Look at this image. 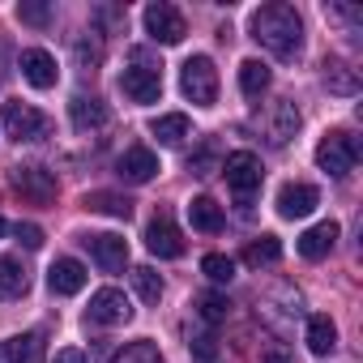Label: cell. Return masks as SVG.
Masks as SVG:
<instances>
[{
    "label": "cell",
    "mask_w": 363,
    "mask_h": 363,
    "mask_svg": "<svg viewBox=\"0 0 363 363\" xmlns=\"http://www.w3.org/2000/svg\"><path fill=\"white\" fill-rule=\"evenodd\" d=\"M248 30H252V39H257L269 56H278V60H295V56L303 52V18H299L291 5H282V0L261 5V9L248 18Z\"/></svg>",
    "instance_id": "6da1fadb"
},
{
    "label": "cell",
    "mask_w": 363,
    "mask_h": 363,
    "mask_svg": "<svg viewBox=\"0 0 363 363\" xmlns=\"http://www.w3.org/2000/svg\"><path fill=\"white\" fill-rule=\"evenodd\" d=\"M354 162H359V141H354L346 128H333V133L320 137V145H316V167H320L325 175L346 179V175L354 171Z\"/></svg>",
    "instance_id": "7a4b0ae2"
},
{
    "label": "cell",
    "mask_w": 363,
    "mask_h": 363,
    "mask_svg": "<svg viewBox=\"0 0 363 363\" xmlns=\"http://www.w3.org/2000/svg\"><path fill=\"white\" fill-rule=\"evenodd\" d=\"M179 90L184 99H193L197 107H214L218 103V69L210 56H189L179 69Z\"/></svg>",
    "instance_id": "3957f363"
},
{
    "label": "cell",
    "mask_w": 363,
    "mask_h": 363,
    "mask_svg": "<svg viewBox=\"0 0 363 363\" xmlns=\"http://www.w3.org/2000/svg\"><path fill=\"white\" fill-rule=\"evenodd\" d=\"M0 124H5V133L22 145V141H43V137H52V120L39 111V107H30V103H5L0 107Z\"/></svg>",
    "instance_id": "277c9868"
},
{
    "label": "cell",
    "mask_w": 363,
    "mask_h": 363,
    "mask_svg": "<svg viewBox=\"0 0 363 363\" xmlns=\"http://www.w3.org/2000/svg\"><path fill=\"white\" fill-rule=\"evenodd\" d=\"M223 175H227V184H231V193L240 197V206L248 210V201H252V193L261 189V158L257 154H248V150H235V154H227L223 158V167H218Z\"/></svg>",
    "instance_id": "5b68a950"
},
{
    "label": "cell",
    "mask_w": 363,
    "mask_h": 363,
    "mask_svg": "<svg viewBox=\"0 0 363 363\" xmlns=\"http://www.w3.org/2000/svg\"><path fill=\"white\" fill-rule=\"evenodd\" d=\"M13 189L30 206H52L56 201V171H48L43 162H18L13 167Z\"/></svg>",
    "instance_id": "8992f818"
},
{
    "label": "cell",
    "mask_w": 363,
    "mask_h": 363,
    "mask_svg": "<svg viewBox=\"0 0 363 363\" xmlns=\"http://www.w3.org/2000/svg\"><path fill=\"white\" fill-rule=\"evenodd\" d=\"M141 22H145V35L154 39V43H179L189 35V22H184V13H179L175 5H167V0H154V5H145V13H141Z\"/></svg>",
    "instance_id": "52a82bcc"
},
{
    "label": "cell",
    "mask_w": 363,
    "mask_h": 363,
    "mask_svg": "<svg viewBox=\"0 0 363 363\" xmlns=\"http://www.w3.org/2000/svg\"><path fill=\"white\" fill-rule=\"evenodd\" d=\"M120 90H124V99H133V103H158V99H162V69L137 60V65H128V69L120 73Z\"/></svg>",
    "instance_id": "ba28073f"
},
{
    "label": "cell",
    "mask_w": 363,
    "mask_h": 363,
    "mask_svg": "<svg viewBox=\"0 0 363 363\" xmlns=\"http://www.w3.org/2000/svg\"><path fill=\"white\" fill-rule=\"evenodd\" d=\"M145 248L162 261H175V257H184V235H179V227L171 223V214H154L145 223Z\"/></svg>",
    "instance_id": "9c48e42d"
},
{
    "label": "cell",
    "mask_w": 363,
    "mask_h": 363,
    "mask_svg": "<svg viewBox=\"0 0 363 363\" xmlns=\"http://www.w3.org/2000/svg\"><path fill=\"white\" fill-rule=\"evenodd\" d=\"M86 316H90L94 325H124V320L133 316V303H128V295H124V291L103 286V291H94V295H90Z\"/></svg>",
    "instance_id": "30bf717a"
},
{
    "label": "cell",
    "mask_w": 363,
    "mask_h": 363,
    "mask_svg": "<svg viewBox=\"0 0 363 363\" xmlns=\"http://www.w3.org/2000/svg\"><path fill=\"white\" fill-rule=\"evenodd\" d=\"M158 171H162V167H158V154L145 150V145H128V150L116 158V175L128 179V184H150Z\"/></svg>",
    "instance_id": "8fae6325"
},
{
    "label": "cell",
    "mask_w": 363,
    "mask_h": 363,
    "mask_svg": "<svg viewBox=\"0 0 363 363\" xmlns=\"http://www.w3.org/2000/svg\"><path fill=\"white\" fill-rule=\"evenodd\" d=\"M82 244L90 248V257H94V261H99V269H107V274L124 269V261H128V240H124V235H116V231L86 235Z\"/></svg>",
    "instance_id": "7c38bea8"
},
{
    "label": "cell",
    "mask_w": 363,
    "mask_h": 363,
    "mask_svg": "<svg viewBox=\"0 0 363 363\" xmlns=\"http://www.w3.org/2000/svg\"><path fill=\"white\" fill-rule=\"evenodd\" d=\"M18 69H22V77H26L35 90H52V86H56V77H60L56 56H52V52H43V48H26V52L18 56Z\"/></svg>",
    "instance_id": "4fadbf2b"
},
{
    "label": "cell",
    "mask_w": 363,
    "mask_h": 363,
    "mask_svg": "<svg viewBox=\"0 0 363 363\" xmlns=\"http://www.w3.org/2000/svg\"><path fill=\"white\" fill-rule=\"evenodd\" d=\"M295 133H299V107H295L291 99L269 103V116H265V137H269V145H286Z\"/></svg>",
    "instance_id": "5bb4252c"
},
{
    "label": "cell",
    "mask_w": 363,
    "mask_h": 363,
    "mask_svg": "<svg viewBox=\"0 0 363 363\" xmlns=\"http://www.w3.org/2000/svg\"><path fill=\"white\" fill-rule=\"evenodd\" d=\"M86 282H90V274H86V265L73 261V257H60V261H52V269H48L52 295H77V291H86Z\"/></svg>",
    "instance_id": "9a60e30c"
},
{
    "label": "cell",
    "mask_w": 363,
    "mask_h": 363,
    "mask_svg": "<svg viewBox=\"0 0 363 363\" xmlns=\"http://www.w3.org/2000/svg\"><path fill=\"white\" fill-rule=\"evenodd\" d=\"M320 206V193L312 184H282L278 189V214L282 218H308Z\"/></svg>",
    "instance_id": "2e32d148"
},
{
    "label": "cell",
    "mask_w": 363,
    "mask_h": 363,
    "mask_svg": "<svg viewBox=\"0 0 363 363\" xmlns=\"http://www.w3.org/2000/svg\"><path fill=\"white\" fill-rule=\"evenodd\" d=\"M43 333H13L0 342V363H43Z\"/></svg>",
    "instance_id": "e0dca14e"
},
{
    "label": "cell",
    "mask_w": 363,
    "mask_h": 363,
    "mask_svg": "<svg viewBox=\"0 0 363 363\" xmlns=\"http://www.w3.org/2000/svg\"><path fill=\"white\" fill-rule=\"evenodd\" d=\"M333 244H337V223L325 218V223H316V227H308V231L299 235V257H303V261H320V257L333 252Z\"/></svg>",
    "instance_id": "ac0fdd59"
},
{
    "label": "cell",
    "mask_w": 363,
    "mask_h": 363,
    "mask_svg": "<svg viewBox=\"0 0 363 363\" xmlns=\"http://www.w3.org/2000/svg\"><path fill=\"white\" fill-rule=\"evenodd\" d=\"M69 120H73V128H77V133H94V128H103L111 116H107V103H103V99L73 94V103H69Z\"/></svg>",
    "instance_id": "d6986e66"
},
{
    "label": "cell",
    "mask_w": 363,
    "mask_h": 363,
    "mask_svg": "<svg viewBox=\"0 0 363 363\" xmlns=\"http://www.w3.org/2000/svg\"><path fill=\"white\" fill-rule=\"evenodd\" d=\"M30 291V278L18 257H0V299H22Z\"/></svg>",
    "instance_id": "ffe728a7"
},
{
    "label": "cell",
    "mask_w": 363,
    "mask_h": 363,
    "mask_svg": "<svg viewBox=\"0 0 363 363\" xmlns=\"http://www.w3.org/2000/svg\"><path fill=\"white\" fill-rule=\"evenodd\" d=\"M150 133H154L162 145H179V141L193 133V124H189L184 111H171V116H154V120H150Z\"/></svg>",
    "instance_id": "44dd1931"
},
{
    "label": "cell",
    "mask_w": 363,
    "mask_h": 363,
    "mask_svg": "<svg viewBox=\"0 0 363 363\" xmlns=\"http://www.w3.org/2000/svg\"><path fill=\"white\" fill-rule=\"evenodd\" d=\"M189 218H193V227L197 231H206V235H218L223 231V206L218 201H210V197H193L189 201Z\"/></svg>",
    "instance_id": "7402d4cb"
},
{
    "label": "cell",
    "mask_w": 363,
    "mask_h": 363,
    "mask_svg": "<svg viewBox=\"0 0 363 363\" xmlns=\"http://www.w3.org/2000/svg\"><path fill=\"white\" fill-rule=\"evenodd\" d=\"M303 342L312 354H329L337 346V325L329 316H308V329H303Z\"/></svg>",
    "instance_id": "603a6c76"
},
{
    "label": "cell",
    "mask_w": 363,
    "mask_h": 363,
    "mask_svg": "<svg viewBox=\"0 0 363 363\" xmlns=\"http://www.w3.org/2000/svg\"><path fill=\"white\" fill-rule=\"evenodd\" d=\"M325 86H329V94H342V99H354L359 94V77L342 60H325Z\"/></svg>",
    "instance_id": "cb8c5ba5"
},
{
    "label": "cell",
    "mask_w": 363,
    "mask_h": 363,
    "mask_svg": "<svg viewBox=\"0 0 363 363\" xmlns=\"http://www.w3.org/2000/svg\"><path fill=\"white\" fill-rule=\"evenodd\" d=\"M269 82H274L269 65H261V60H244V65H240V90H244L248 99H261V94L269 90Z\"/></svg>",
    "instance_id": "d4e9b609"
},
{
    "label": "cell",
    "mask_w": 363,
    "mask_h": 363,
    "mask_svg": "<svg viewBox=\"0 0 363 363\" xmlns=\"http://www.w3.org/2000/svg\"><path fill=\"white\" fill-rule=\"evenodd\" d=\"M282 261V244H278V235H261V240H252L248 248H244V265H252V269H261V265H278Z\"/></svg>",
    "instance_id": "484cf974"
},
{
    "label": "cell",
    "mask_w": 363,
    "mask_h": 363,
    "mask_svg": "<svg viewBox=\"0 0 363 363\" xmlns=\"http://www.w3.org/2000/svg\"><path fill=\"white\" fill-rule=\"evenodd\" d=\"M325 18L333 26H342L346 39H359L363 35V9L359 5H325Z\"/></svg>",
    "instance_id": "4316f807"
},
{
    "label": "cell",
    "mask_w": 363,
    "mask_h": 363,
    "mask_svg": "<svg viewBox=\"0 0 363 363\" xmlns=\"http://www.w3.org/2000/svg\"><path fill=\"white\" fill-rule=\"evenodd\" d=\"M82 206L94 210V214H111V218H128L133 214V201L128 197H116V193H86Z\"/></svg>",
    "instance_id": "83f0119b"
},
{
    "label": "cell",
    "mask_w": 363,
    "mask_h": 363,
    "mask_svg": "<svg viewBox=\"0 0 363 363\" xmlns=\"http://www.w3.org/2000/svg\"><path fill=\"white\" fill-rule=\"evenodd\" d=\"M133 286H137V295H141L145 303H158V299H162V278H158L150 265H137V269H133Z\"/></svg>",
    "instance_id": "f1b7e54d"
},
{
    "label": "cell",
    "mask_w": 363,
    "mask_h": 363,
    "mask_svg": "<svg viewBox=\"0 0 363 363\" xmlns=\"http://www.w3.org/2000/svg\"><path fill=\"white\" fill-rule=\"evenodd\" d=\"M201 274H206L210 282H231V278H235V261L223 257V252H210V257H201Z\"/></svg>",
    "instance_id": "f546056e"
},
{
    "label": "cell",
    "mask_w": 363,
    "mask_h": 363,
    "mask_svg": "<svg viewBox=\"0 0 363 363\" xmlns=\"http://www.w3.org/2000/svg\"><path fill=\"white\" fill-rule=\"evenodd\" d=\"M111 363H162V354H158V346H150V342H128L124 350H116Z\"/></svg>",
    "instance_id": "4dcf8cb0"
},
{
    "label": "cell",
    "mask_w": 363,
    "mask_h": 363,
    "mask_svg": "<svg viewBox=\"0 0 363 363\" xmlns=\"http://www.w3.org/2000/svg\"><path fill=\"white\" fill-rule=\"evenodd\" d=\"M197 308H201V316H206L210 325H223V320H227V312H231L227 295H218V291H206V295L197 299Z\"/></svg>",
    "instance_id": "1f68e13d"
},
{
    "label": "cell",
    "mask_w": 363,
    "mask_h": 363,
    "mask_svg": "<svg viewBox=\"0 0 363 363\" xmlns=\"http://www.w3.org/2000/svg\"><path fill=\"white\" fill-rule=\"evenodd\" d=\"M18 18L26 22V26H52V5H43V0H22L18 5Z\"/></svg>",
    "instance_id": "d6a6232c"
},
{
    "label": "cell",
    "mask_w": 363,
    "mask_h": 363,
    "mask_svg": "<svg viewBox=\"0 0 363 363\" xmlns=\"http://www.w3.org/2000/svg\"><path fill=\"white\" fill-rule=\"evenodd\" d=\"M189 171H197V175H214V171H218V154H214V145L197 150V154L189 158Z\"/></svg>",
    "instance_id": "836d02e7"
},
{
    "label": "cell",
    "mask_w": 363,
    "mask_h": 363,
    "mask_svg": "<svg viewBox=\"0 0 363 363\" xmlns=\"http://www.w3.org/2000/svg\"><path fill=\"white\" fill-rule=\"evenodd\" d=\"M13 235H18L26 248H43V227H35V223H18Z\"/></svg>",
    "instance_id": "e575fe53"
},
{
    "label": "cell",
    "mask_w": 363,
    "mask_h": 363,
    "mask_svg": "<svg viewBox=\"0 0 363 363\" xmlns=\"http://www.w3.org/2000/svg\"><path fill=\"white\" fill-rule=\"evenodd\" d=\"M193 354H197V363H214V359H218L214 337H210V333H206V337H193Z\"/></svg>",
    "instance_id": "d590c367"
},
{
    "label": "cell",
    "mask_w": 363,
    "mask_h": 363,
    "mask_svg": "<svg viewBox=\"0 0 363 363\" xmlns=\"http://www.w3.org/2000/svg\"><path fill=\"white\" fill-rule=\"evenodd\" d=\"M56 363H86V350L69 346V350H60V354H56Z\"/></svg>",
    "instance_id": "8d00e7d4"
},
{
    "label": "cell",
    "mask_w": 363,
    "mask_h": 363,
    "mask_svg": "<svg viewBox=\"0 0 363 363\" xmlns=\"http://www.w3.org/2000/svg\"><path fill=\"white\" fill-rule=\"evenodd\" d=\"M5 231H9V223H5V218H0V235H5Z\"/></svg>",
    "instance_id": "74e56055"
}]
</instances>
